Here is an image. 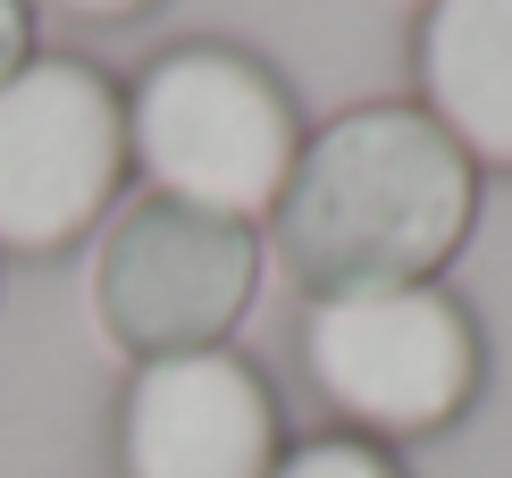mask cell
<instances>
[{"label":"cell","mask_w":512,"mask_h":478,"mask_svg":"<svg viewBox=\"0 0 512 478\" xmlns=\"http://www.w3.org/2000/svg\"><path fill=\"white\" fill-rule=\"evenodd\" d=\"M479 219V168L445 143L420 101H353L303 135L269 244L286 277L319 294L437 286Z\"/></svg>","instance_id":"6da1fadb"},{"label":"cell","mask_w":512,"mask_h":478,"mask_svg":"<svg viewBox=\"0 0 512 478\" xmlns=\"http://www.w3.org/2000/svg\"><path fill=\"white\" fill-rule=\"evenodd\" d=\"M303 110L286 76L236 42H177L126 84V160L143 193L261 227L303 160Z\"/></svg>","instance_id":"7a4b0ae2"},{"label":"cell","mask_w":512,"mask_h":478,"mask_svg":"<svg viewBox=\"0 0 512 478\" xmlns=\"http://www.w3.org/2000/svg\"><path fill=\"white\" fill-rule=\"evenodd\" d=\"M294 361L345 437H370L387 453L471 420L487 386V336L471 302H454L445 286L319 294L294 328Z\"/></svg>","instance_id":"3957f363"},{"label":"cell","mask_w":512,"mask_h":478,"mask_svg":"<svg viewBox=\"0 0 512 478\" xmlns=\"http://www.w3.org/2000/svg\"><path fill=\"white\" fill-rule=\"evenodd\" d=\"M84 294H93V328L126 361L219 353L261 302V227L168 193H135L93 235Z\"/></svg>","instance_id":"277c9868"},{"label":"cell","mask_w":512,"mask_h":478,"mask_svg":"<svg viewBox=\"0 0 512 478\" xmlns=\"http://www.w3.org/2000/svg\"><path fill=\"white\" fill-rule=\"evenodd\" d=\"M126 160V84L76 51H34L0 84V252L51 260L110 227Z\"/></svg>","instance_id":"5b68a950"},{"label":"cell","mask_w":512,"mask_h":478,"mask_svg":"<svg viewBox=\"0 0 512 478\" xmlns=\"http://www.w3.org/2000/svg\"><path fill=\"white\" fill-rule=\"evenodd\" d=\"M118 478H269L286 462L277 386L236 344L177 361H135L118 386Z\"/></svg>","instance_id":"8992f818"},{"label":"cell","mask_w":512,"mask_h":478,"mask_svg":"<svg viewBox=\"0 0 512 478\" xmlns=\"http://www.w3.org/2000/svg\"><path fill=\"white\" fill-rule=\"evenodd\" d=\"M412 101L479 177H512V0H420Z\"/></svg>","instance_id":"52a82bcc"},{"label":"cell","mask_w":512,"mask_h":478,"mask_svg":"<svg viewBox=\"0 0 512 478\" xmlns=\"http://www.w3.org/2000/svg\"><path fill=\"white\" fill-rule=\"evenodd\" d=\"M269 478H403V462H395L387 445H370V437L328 428V437H294L286 462H277Z\"/></svg>","instance_id":"ba28073f"},{"label":"cell","mask_w":512,"mask_h":478,"mask_svg":"<svg viewBox=\"0 0 512 478\" xmlns=\"http://www.w3.org/2000/svg\"><path fill=\"white\" fill-rule=\"evenodd\" d=\"M34 59V0H0V84Z\"/></svg>","instance_id":"9c48e42d"},{"label":"cell","mask_w":512,"mask_h":478,"mask_svg":"<svg viewBox=\"0 0 512 478\" xmlns=\"http://www.w3.org/2000/svg\"><path fill=\"white\" fill-rule=\"evenodd\" d=\"M59 17H76V26H126V17L160 9V0H51Z\"/></svg>","instance_id":"30bf717a"}]
</instances>
